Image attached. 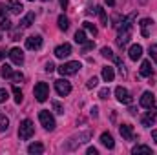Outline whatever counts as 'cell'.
<instances>
[{
	"label": "cell",
	"instance_id": "1",
	"mask_svg": "<svg viewBox=\"0 0 157 155\" xmlns=\"http://www.w3.org/2000/svg\"><path fill=\"white\" fill-rule=\"evenodd\" d=\"M33 133H35V124H33L29 119H24V120L20 122V126H18V137H20L22 141H28V139L33 137Z\"/></svg>",
	"mask_w": 157,
	"mask_h": 155
},
{
	"label": "cell",
	"instance_id": "2",
	"mask_svg": "<svg viewBox=\"0 0 157 155\" xmlns=\"http://www.w3.org/2000/svg\"><path fill=\"white\" fill-rule=\"evenodd\" d=\"M80 68H82V64H80L78 60H70V62H64V64L59 68V71H60L62 77H68V75H75Z\"/></svg>",
	"mask_w": 157,
	"mask_h": 155
},
{
	"label": "cell",
	"instance_id": "3",
	"mask_svg": "<svg viewBox=\"0 0 157 155\" xmlns=\"http://www.w3.org/2000/svg\"><path fill=\"white\" fill-rule=\"evenodd\" d=\"M33 95H35V99H37L39 102H46L48 97H49V86H48L46 82H39V84H35Z\"/></svg>",
	"mask_w": 157,
	"mask_h": 155
},
{
	"label": "cell",
	"instance_id": "4",
	"mask_svg": "<svg viewBox=\"0 0 157 155\" xmlns=\"http://www.w3.org/2000/svg\"><path fill=\"white\" fill-rule=\"evenodd\" d=\"M39 120H40V124H42L48 131H53L55 126H57V124H55V117L51 115L48 110H42V112L39 113Z\"/></svg>",
	"mask_w": 157,
	"mask_h": 155
},
{
	"label": "cell",
	"instance_id": "5",
	"mask_svg": "<svg viewBox=\"0 0 157 155\" xmlns=\"http://www.w3.org/2000/svg\"><path fill=\"white\" fill-rule=\"evenodd\" d=\"M90 139H91V131H82V133H78V135H75V137L70 139L71 142H70L66 148H68V150H75V148L80 146V144H86Z\"/></svg>",
	"mask_w": 157,
	"mask_h": 155
},
{
	"label": "cell",
	"instance_id": "6",
	"mask_svg": "<svg viewBox=\"0 0 157 155\" xmlns=\"http://www.w3.org/2000/svg\"><path fill=\"white\" fill-rule=\"evenodd\" d=\"M115 97H117L119 102H122V104H132V102H133L132 93H130L126 88H122V86H117V88H115Z\"/></svg>",
	"mask_w": 157,
	"mask_h": 155
},
{
	"label": "cell",
	"instance_id": "7",
	"mask_svg": "<svg viewBox=\"0 0 157 155\" xmlns=\"http://www.w3.org/2000/svg\"><path fill=\"white\" fill-rule=\"evenodd\" d=\"M55 89L60 97H66V95L71 93V84L66 78H59V80H55Z\"/></svg>",
	"mask_w": 157,
	"mask_h": 155
},
{
	"label": "cell",
	"instance_id": "8",
	"mask_svg": "<svg viewBox=\"0 0 157 155\" xmlns=\"http://www.w3.org/2000/svg\"><path fill=\"white\" fill-rule=\"evenodd\" d=\"M155 119H157V108H155V106H152V108H150V112H146L144 115L141 117V124H143V126H146V128H150V126H154Z\"/></svg>",
	"mask_w": 157,
	"mask_h": 155
},
{
	"label": "cell",
	"instance_id": "9",
	"mask_svg": "<svg viewBox=\"0 0 157 155\" xmlns=\"http://www.w3.org/2000/svg\"><path fill=\"white\" fill-rule=\"evenodd\" d=\"M7 55H9V59H11V62H13V64H17V66L24 64V51H22L20 47H13Z\"/></svg>",
	"mask_w": 157,
	"mask_h": 155
},
{
	"label": "cell",
	"instance_id": "10",
	"mask_svg": "<svg viewBox=\"0 0 157 155\" xmlns=\"http://www.w3.org/2000/svg\"><path fill=\"white\" fill-rule=\"evenodd\" d=\"M139 102H141V106H143V108L150 110V108H152V106L155 104V97H154V93H152V91H144Z\"/></svg>",
	"mask_w": 157,
	"mask_h": 155
},
{
	"label": "cell",
	"instance_id": "11",
	"mask_svg": "<svg viewBox=\"0 0 157 155\" xmlns=\"http://www.w3.org/2000/svg\"><path fill=\"white\" fill-rule=\"evenodd\" d=\"M26 47L28 49H40L42 47V37L40 35H31L26 39Z\"/></svg>",
	"mask_w": 157,
	"mask_h": 155
},
{
	"label": "cell",
	"instance_id": "12",
	"mask_svg": "<svg viewBox=\"0 0 157 155\" xmlns=\"http://www.w3.org/2000/svg\"><path fill=\"white\" fill-rule=\"evenodd\" d=\"M70 55H71V46L70 44H60V46L55 47V57L57 59H66Z\"/></svg>",
	"mask_w": 157,
	"mask_h": 155
},
{
	"label": "cell",
	"instance_id": "13",
	"mask_svg": "<svg viewBox=\"0 0 157 155\" xmlns=\"http://www.w3.org/2000/svg\"><path fill=\"white\" fill-rule=\"evenodd\" d=\"M132 39V29H121L117 35V46L119 47H124Z\"/></svg>",
	"mask_w": 157,
	"mask_h": 155
},
{
	"label": "cell",
	"instance_id": "14",
	"mask_svg": "<svg viewBox=\"0 0 157 155\" xmlns=\"http://www.w3.org/2000/svg\"><path fill=\"white\" fill-rule=\"evenodd\" d=\"M128 57H130L132 60H139V59L143 57V46H141V44H133V46H130V49H128Z\"/></svg>",
	"mask_w": 157,
	"mask_h": 155
},
{
	"label": "cell",
	"instance_id": "15",
	"mask_svg": "<svg viewBox=\"0 0 157 155\" xmlns=\"http://www.w3.org/2000/svg\"><path fill=\"white\" fill-rule=\"evenodd\" d=\"M119 131H121V135H122V139H126V141H133V128L130 126V124H122L121 128H119Z\"/></svg>",
	"mask_w": 157,
	"mask_h": 155
},
{
	"label": "cell",
	"instance_id": "16",
	"mask_svg": "<svg viewBox=\"0 0 157 155\" xmlns=\"http://www.w3.org/2000/svg\"><path fill=\"white\" fill-rule=\"evenodd\" d=\"M7 9L11 11V13H15V15H20L22 13V4L18 2V0H7Z\"/></svg>",
	"mask_w": 157,
	"mask_h": 155
},
{
	"label": "cell",
	"instance_id": "17",
	"mask_svg": "<svg viewBox=\"0 0 157 155\" xmlns=\"http://www.w3.org/2000/svg\"><path fill=\"white\" fill-rule=\"evenodd\" d=\"M101 142H102V144H104L108 150H112V148L115 146V141H113V137H112L108 131H104V133L101 135Z\"/></svg>",
	"mask_w": 157,
	"mask_h": 155
},
{
	"label": "cell",
	"instance_id": "18",
	"mask_svg": "<svg viewBox=\"0 0 157 155\" xmlns=\"http://www.w3.org/2000/svg\"><path fill=\"white\" fill-rule=\"evenodd\" d=\"M141 77H152V73H154V70H152V64L148 62V60H144L143 64H141Z\"/></svg>",
	"mask_w": 157,
	"mask_h": 155
},
{
	"label": "cell",
	"instance_id": "19",
	"mask_svg": "<svg viewBox=\"0 0 157 155\" xmlns=\"http://www.w3.org/2000/svg\"><path fill=\"white\" fill-rule=\"evenodd\" d=\"M132 153H133V155H139V153L150 155V153H152V148H150V146H144V144H137V146H133V148H132Z\"/></svg>",
	"mask_w": 157,
	"mask_h": 155
},
{
	"label": "cell",
	"instance_id": "20",
	"mask_svg": "<svg viewBox=\"0 0 157 155\" xmlns=\"http://www.w3.org/2000/svg\"><path fill=\"white\" fill-rule=\"evenodd\" d=\"M102 78H104V82H112V80L115 78V71H113V68H110V66L102 68Z\"/></svg>",
	"mask_w": 157,
	"mask_h": 155
},
{
	"label": "cell",
	"instance_id": "21",
	"mask_svg": "<svg viewBox=\"0 0 157 155\" xmlns=\"http://www.w3.org/2000/svg\"><path fill=\"white\" fill-rule=\"evenodd\" d=\"M33 22H35V13H28V15L20 20V28H22V29H24V28H29Z\"/></svg>",
	"mask_w": 157,
	"mask_h": 155
},
{
	"label": "cell",
	"instance_id": "22",
	"mask_svg": "<svg viewBox=\"0 0 157 155\" xmlns=\"http://www.w3.org/2000/svg\"><path fill=\"white\" fill-rule=\"evenodd\" d=\"M28 152H29L31 155H40L42 152H44V146H42L40 142H33V144L28 146Z\"/></svg>",
	"mask_w": 157,
	"mask_h": 155
},
{
	"label": "cell",
	"instance_id": "23",
	"mask_svg": "<svg viewBox=\"0 0 157 155\" xmlns=\"http://www.w3.org/2000/svg\"><path fill=\"white\" fill-rule=\"evenodd\" d=\"M152 24H154L152 18H143L141 20V33H143V37H148V26H152Z\"/></svg>",
	"mask_w": 157,
	"mask_h": 155
},
{
	"label": "cell",
	"instance_id": "24",
	"mask_svg": "<svg viewBox=\"0 0 157 155\" xmlns=\"http://www.w3.org/2000/svg\"><path fill=\"white\" fill-rule=\"evenodd\" d=\"M97 15H99V18H101V24L108 28V17H106V11H104L101 6H97Z\"/></svg>",
	"mask_w": 157,
	"mask_h": 155
},
{
	"label": "cell",
	"instance_id": "25",
	"mask_svg": "<svg viewBox=\"0 0 157 155\" xmlns=\"http://www.w3.org/2000/svg\"><path fill=\"white\" fill-rule=\"evenodd\" d=\"M57 22H59V29H62V31H66V29L70 28V20H68V17H64V15H60Z\"/></svg>",
	"mask_w": 157,
	"mask_h": 155
},
{
	"label": "cell",
	"instance_id": "26",
	"mask_svg": "<svg viewBox=\"0 0 157 155\" xmlns=\"http://www.w3.org/2000/svg\"><path fill=\"white\" fill-rule=\"evenodd\" d=\"M0 75L4 78H11V75H13V70H11V66L9 64H4L2 68H0Z\"/></svg>",
	"mask_w": 157,
	"mask_h": 155
},
{
	"label": "cell",
	"instance_id": "27",
	"mask_svg": "<svg viewBox=\"0 0 157 155\" xmlns=\"http://www.w3.org/2000/svg\"><path fill=\"white\" fill-rule=\"evenodd\" d=\"M7 128H9V119L0 113V131H6Z\"/></svg>",
	"mask_w": 157,
	"mask_h": 155
},
{
	"label": "cell",
	"instance_id": "28",
	"mask_svg": "<svg viewBox=\"0 0 157 155\" xmlns=\"http://www.w3.org/2000/svg\"><path fill=\"white\" fill-rule=\"evenodd\" d=\"M75 42H77V44H80V46L86 42V33H84V29H80V31H77V33H75Z\"/></svg>",
	"mask_w": 157,
	"mask_h": 155
},
{
	"label": "cell",
	"instance_id": "29",
	"mask_svg": "<svg viewBox=\"0 0 157 155\" xmlns=\"http://www.w3.org/2000/svg\"><path fill=\"white\" fill-rule=\"evenodd\" d=\"M13 95H15V102H17V104H20V102H22V99H24V95H22V91H20L17 86L13 88Z\"/></svg>",
	"mask_w": 157,
	"mask_h": 155
},
{
	"label": "cell",
	"instance_id": "30",
	"mask_svg": "<svg viewBox=\"0 0 157 155\" xmlns=\"http://www.w3.org/2000/svg\"><path fill=\"white\" fill-rule=\"evenodd\" d=\"M11 29V20L9 18H2L0 20V31H7Z\"/></svg>",
	"mask_w": 157,
	"mask_h": 155
},
{
	"label": "cell",
	"instance_id": "31",
	"mask_svg": "<svg viewBox=\"0 0 157 155\" xmlns=\"http://www.w3.org/2000/svg\"><path fill=\"white\" fill-rule=\"evenodd\" d=\"M84 29H86V31H88V33H91V35H93V37H95V35H97V28H95V26H93V24H91V22H84Z\"/></svg>",
	"mask_w": 157,
	"mask_h": 155
},
{
	"label": "cell",
	"instance_id": "32",
	"mask_svg": "<svg viewBox=\"0 0 157 155\" xmlns=\"http://www.w3.org/2000/svg\"><path fill=\"white\" fill-rule=\"evenodd\" d=\"M148 53H150V57H152V60L157 64V44H152L150 46V49H148Z\"/></svg>",
	"mask_w": 157,
	"mask_h": 155
},
{
	"label": "cell",
	"instance_id": "33",
	"mask_svg": "<svg viewBox=\"0 0 157 155\" xmlns=\"http://www.w3.org/2000/svg\"><path fill=\"white\" fill-rule=\"evenodd\" d=\"M93 47H95V42H93V40H86V42L82 44V51H84V53L90 51V49H93Z\"/></svg>",
	"mask_w": 157,
	"mask_h": 155
},
{
	"label": "cell",
	"instance_id": "34",
	"mask_svg": "<svg viewBox=\"0 0 157 155\" xmlns=\"http://www.w3.org/2000/svg\"><path fill=\"white\" fill-rule=\"evenodd\" d=\"M101 53H102V57H106V59H115V55H113V51H112L110 47H102Z\"/></svg>",
	"mask_w": 157,
	"mask_h": 155
},
{
	"label": "cell",
	"instance_id": "35",
	"mask_svg": "<svg viewBox=\"0 0 157 155\" xmlns=\"http://www.w3.org/2000/svg\"><path fill=\"white\" fill-rule=\"evenodd\" d=\"M51 106H53V110H55V113H60V115L64 113V108L60 106V102H57V100H53V102H51Z\"/></svg>",
	"mask_w": 157,
	"mask_h": 155
},
{
	"label": "cell",
	"instance_id": "36",
	"mask_svg": "<svg viewBox=\"0 0 157 155\" xmlns=\"http://www.w3.org/2000/svg\"><path fill=\"white\" fill-rule=\"evenodd\" d=\"M7 97H9V93H7V89H4V88H0V104H2V102H6V100H7Z\"/></svg>",
	"mask_w": 157,
	"mask_h": 155
},
{
	"label": "cell",
	"instance_id": "37",
	"mask_svg": "<svg viewBox=\"0 0 157 155\" xmlns=\"http://www.w3.org/2000/svg\"><path fill=\"white\" fill-rule=\"evenodd\" d=\"M97 84H99V78H97V77H91L90 80H88V84H86V86H88L90 89H93V88H95Z\"/></svg>",
	"mask_w": 157,
	"mask_h": 155
},
{
	"label": "cell",
	"instance_id": "38",
	"mask_svg": "<svg viewBox=\"0 0 157 155\" xmlns=\"http://www.w3.org/2000/svg\"><path fill=\"white\" fill-rule=\"evenodd\" d=\"M99 97H101V99H108V97H110V88H102V89L99 91Z\"/></svg>",
	"mask_w": 157,
	"mask_h": 155
},
{
	"label": "cell",
	"instance_id": "39",
	"mask_svg": "<svg viewBox=\"0 0 157 155\" xmlns=\"http://www.w3.org/2000/svg\"><path fill=\"white\" fill-rule=\"evenodd\" d=\"M11 78H13L15 82H22V80H24V75L18 71V73H13V75H11Z\"/></svg>",
	"mask_w": 157,
	"mask_h": 155
},
{
	"label": "cell",
	"instance_id": "40",
	"mask_svg": "<svg viewBox=\"0 0 157 155\" xmlns=\"http://www.w3.org/2000/svg\"><path fill=\"white\" fill-rule=\"evenodd\" d=\"M22 39V28L18 29V31H15L13 35H11V40H20Z\"/></svg>",
	"mask_w": 157,
	"mask_h": 155
},
{
	"label": "cell",
	"instance_id": "41",
	"mask_svg": "<svg viewBox=\"0 0 157 155\" xmlns=\"http://www.w3.org/2000/svg\"><path fill=\"white\" fill-rule=\"evenodd\" d=\"M46 71H48V73L55 71V64H53V62H48V64H46Z\"/></svg>",
	"mask_w": 157,
	"mask_h": 155
},
{
	"label": "cell",
	"instance_id": "42",
	"mask_svg": "<svg viewBox=\"0 0 157 155\" xmlns=\"http://www.w3.org/2000/svg\"><path fill=\"white\" fill-rule=\"evenodd\" d=\"M119 73H121L122 77H126V68H124V64H122V62L119 64Z\"/></svg>",
	"mask_w": 157,
	"mask_h": 155
},
{
	"label": "cell",
	"instance_id": "43",
	"mask_svg": "<svg viewBox=\"0 0 157 155\" xmlns=\"http://www.w3.org/2000/svg\"><path fill=\"white\" fill-rule=\"evenodd\" d=\"M6 9H7V6L0 4V17H4V15H6Z\"/></svg>",
	"mask_w": 157,
	"mask_h": 155
},
{
	"label": "cell",
	"instance_id": "44",
	"mask_svg": "<svg viewBox=\"0 0 157 155\" xmlns=\"http://www.w3.org/2000/svg\"><path fill=\"white\" fill-rule=\"evenodd\" d=\"M97 148H88V155H97Z\"/></svg>",
	"mask_w": 157,
	"mask_h": 155
},
{
	"label": "cell",
	"instance_id": "45",
	"mask_svg": "<svg viewBox=\"0 0 157 155\" xmlns=\"http://www.w3.org/2000/svg\"><path fill=\"white\" fill-rule=\"evenodd\" d=\"M59 4H60V7H62V9H66V7H68V0H59Z\"/></svg>",
	"mask_w": 157,
	"mask_h": 155
},
{
	"label": "cell",
	"instance_id": "46",
	"mask_svg": "<svg viewBox=\"0 0 157 155\" xmlns=\"http://www.w3.org/2000/svg\"><path fill=\"white\" fill-rule=\"evenodd\" d=\"M152 139L155 141V144H157V130H152Z\"/></svg>",
	"mask_w": 157,
	"mask_h": 155
},
{
	"label": "cell",
	"instance_id": "47",
	"mask_svg": "<svg viewBox=\"0 0 157 155\" xmlns=\"http://www.w3.org/2000/svg\"><path fill=\"white\" fill-rule=\"evenodd\" d=\"M97 112H99V110H97V106H93V108H91V115L97 117Z\"/></svg>",
	"mask_w": 157,
	"mask_h": 155
},
{
	"label": "cell",
	"instance_id": "48",
	"mask_svg": "<svg viewBox=\"0 0 157 155\" xmlns=\"http://www.w3.org/2000/svg\"><path fill=\"white\" fill-rule=\"evenodd\" d=\"M104 2H106V4H108V6H112V7H113V6H115V0H104Z\"/></svg>",
	"mask_w": 157,
	"mask_h": 155
},
{
	"label": "cell",
	"instance_id": "49",
	"mask_svg": "<svg viewBox=\"0 0 157 155\" xmlns=\"http://www.w3.org/2000/svg\"><path fill=\"white\" fill-rule=\"evenodd\" d=\"M4 57H6V49H2V47H0V60H2Z\"/></svg>",
	"mask_w": 157,
	"mask_h": 155
},
{
	"label": "cell",
	"instance_id": "50",
	"mask_svg": "<svg viewBox=\"0 0 157 155\" xmlns=\"http://www.w3.org/2000/svg\"><path fill=\"white\" fill-rule=\"evenodd\" d=\"M139 2H141V4H144V2H146V0H139Z\"/></svg>",
	"mask_w": 157,
	"mask_h": 155
},
{
	"label": "cell",
	"instance_id": "51",
	"mask_svg": "<svg viewBox=\"0 0 157 155\" xmlns=\"http://www.w3.org/2000/svg\"><path fill=\"white\" fill-rule=\"evenodd\" d=\"M42 2H48V0H42Z\"/></svg>",
	"mask_w": 157,
	"mask_h": 155
},
{
	"label": "cell",
	"instance_id": "52",
	"mask_svg": "<svg viewBox=\"0 0 157 155\" xmlns=\"http://www.w3.org/2000/svg\"><path fill=\"white\" fill-rule=\"evenodd\" d=\"M29 2H33V0H29Z\"/></svg>",
	"mask_w": 157,
	"mask_h": 155
}]
</instances>
